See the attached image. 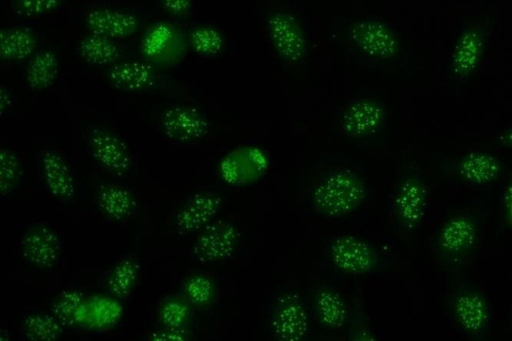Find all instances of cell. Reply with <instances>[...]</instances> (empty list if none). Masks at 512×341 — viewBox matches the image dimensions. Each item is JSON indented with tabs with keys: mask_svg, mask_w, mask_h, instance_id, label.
Instances as JSON below:
<instances>
[{
	"mask_svg": "<svg viewBox=\"0 0 512 341\" xmlns=\"http://www.w3.org/2000/svg\"><path fill=\"white\" fill-rule=\"evenodd\" d=\"M366 198L363 179L349 169L327 173L312 188L309 204L318 215L339 218L356 211Z\"/></svg>",
	"mask_w": 512,
	"mask_h": 341,
	"instance_id": "1",
	"label": "cell"
},
{
	"mask_svg": "<svg viewBox=\"0 0 512 341\" xmlns=\"http://www.w3.org/2000/svg\"><path fill=\"white\" fill-rule=\"evenodd\" d=\"M480 239L478 220L470 213H455L439 227L435 237V253L448 272L465 269L475 255Z\"/></svg>",
	"mask_w": 512,
	"mask_h": 341,
	"instance_id": "2",
	"label": "cell"
},
{
	"mask_svg": "<svg viewBox=\"0 0 512 341\" xmlns=\"http://www.w3.org/2000/svg\"><path fill=\"white\" fill-rule=\"evenodd\" d=\"M448 311L465 338L473 341L486 339L493 310L489 299L480 289L468 283L456 284L448 296Z\"/></svg>",
	"mask_w": 512,
	"mask_h": 341,
	"instance_id": "3",
	"label": "cell"
},
{
	"mask_svg": "<svg viewBox=\"0 0 512 341\" xmlns=\"http://www.w3.org/2000/svg\"><path fill=\"white\" fill-rule=\"evenodd\" d=\"M489 28L487 19L473 18L460 29L448 64L451 79L468 80L477 72L487 49Z\"/></svg>",
	"mask_w": 512,
	"mask_h": 341,
	"instance_id": "4",
	"label": "cell"
},
{
	"mask_svg": "<svg viewBox=\"0 0 512 341\" xmlns=\"http://www.w3.org/2000/svg\"><path fill=\"white\" fill-rule=\"evenodd\" d=\"M428 210V188L416 172L403 175L391 198V216L397 229L411 234L419 229Z\"/></svg>",
	"mask_w": 512,
	"mask_h": 341,
	"instance_id": "5",
	"label": "cell"
},
{
	"mask_svg": "<svg viewBox=\"0 0 512 341\" xmlns=\"http://www.w3.org/2000/svg\"><path fill=\"white\" fill-rule=\"evenodd\" d=\"M441 167L447 176L476 187L493 184L505 170L498 156L483 150H470L446 158Z\"/></svg>",
	"mask_w": 512,
	"mask_h": 341,
	"instance_id": "6",
	"label": "cell"
},
{
	"mask_svg": "<svg viewBox=\"0 0 512 341\" xmlns=\"http://www.w3.org/2000/svg\"><path fill=\"white\" fill-rule=\"evenodd\" d=\"M188 43L175 25L157 22L145 32L140 50L146 62L154 67H171L182 61L187 53Z\"/></svg>",
	"mask_w": 512,
	"mask_h": 341,
	"instance_id": "7",
	"label": "cell"
},
{
	"mask_svg": "<svg viewBox=\"0 0 512 341\" xmlns=\"http://www.w3.org/2000/svg\"><path fill=\"white\" fill-rule=\"evenodd\" d=\"M274 339L301 341L309 333V316L301 297L293 291H283L275 298L269 319Z\"/></svg>",
	"mask_w": 512,
	"mask_h": 341,
	"instance_id": "8",
	"label": "cell"
},
{
	"mask_svg": "<svg viewBox=\"0 0 512 341\" xmlns=\"http://www.w3.org/2000/svg\"><path fill=\"white\" fill-rule=\"evenodd\" d=\"M239 232L229 221L218 220L206 225L193 247L194 257L202 263L229 260L237 250Z\"/></svg>",
	"mask_w": 512,
	"mask_h": 341,
	"instance_id": "9",
	"label": "cell"
},
{
	"mask_svg": "<svg viewBox=\"0 0 512 341\" xmlns=\"http://www.w3.org/2000/svg\"><path fill=\"white\" fill-rule=\"evenodd\" d=\"M328 257L339 271L350 275H363L374 270L377 255L366 241L351 235L338 236L328 248Z\"/></svg>",
	"mask_w": 512,
	"mask_h": 341,
	"instance_id": "10",
	"label": "cell"
},
{
	"mask_svg": "<svg viewBox=\"0 0 512 341\" xmlns=\"http://www.w3.org/2000/svg\"><path fill=\"white\" fill-rule=\"evenodd\" d=\"M272 45L285 61L297 63L306 52V38L298 20L289 12L275 11L266 21Z\"/></svg>",
	"mask_w": 512,
	"mask_h": 341,
	"instance_id": "11",
	"label": "cell"
},
{
	"mask_svg": "<svg viewBox=\"0 0 512 341\" xmlns=\"http://www.w3.org/2000/svg\"><path fill=\"white\" fill-rule=\"evenodd\" d=\"M348 33L354 45L370 57L389 59L399 52L396 33L379 20L364 19L354 22Z\"/></svg>",
	"mask_w": 512,
	"mask_h": 341,
	"instance_id": "12",
	"label": "cell"
},
{
	"mask_svg": "<svg viewBox=\"0 0 512 341\" xmlns=\"http://www.w3.org/2000/svg\"><path fill=\"white\" fill-rule=\"evenodd\" d=\"M384 116L381 102L373 98H358L350 101L344 108L340 126L348 137L361 139L377 133Z\"/></svg>",
	"mask_w": 512,
	"mask_h": 341,
	"instance_id": "13",
	"label": "cell"
},
{
	"mask_svg": "<svg viewBox=\"0 0 512 341\" xmlns=\"http://www.w3.org/2000/svg\"><path fill=\"white\" fill-rule=\"evenodd\" d=\"M91 152L97 162L116 176L126 175L131 167L127 145L111 131L95 127L89 134Z\"/></svg>",
	"mask_w": 512,
	"mask_h": 341,
	"instance_id": "14",
	"label": "cell"
},
{
	"mask_svg": "<svg viewBox=\"0 0 512 341\" xmlns=\"http://www.w3.org/2000/svg\"><path fill=\"white\" fill-rule=\"evenodd\" d=\"M85 24L91 33L113 40L132 36L140 26L138 17L133 13L108 7L89 10Z\"/></svg>",
	"mask_w": 512,
	"mask_h": 341,
	"instance_id": "15",
	"label": "cell"
},
{
	"mask_svg": "<svg viewBox=\"0 0 512 341\" xmlns=\"http://www.w3.org/2000/svg\"><path fill=\"white\" fill-rule=\"evenodd\" d=\"M161 125L167 137L182 143L200 139L208 126L201 111L181 105L168 108L162 116Z\"/></svg>",
	"mask_w": 512,
	"mask_h": 341,
	"instance_id": "16",
	"label": "cell"
},
{
	"mask_svg": "<svg viewBox=\"0 0 512 341\" xmlns=\"http://www.w3.org/2000/svg\"><path fill=\"white\" fill-rule=\"evenodd\" d=\"M106 77L113 87L128 92L151 90L159 81L155 67L141 61L116 62L109 67Z\"/></svg>",
	"mask_w": 512,
	"mask_h": 341,
	"instance_id": "17",
	"label": "cell"
},
{
	"mask_svg": "<svg viewBox=\"0 0 512 341\" xmlns=\"http://www.w3.org/2000/svg\"><path fill=\"white\" fill-rule=\"evenodd\" d=\"M223 198L215 192H200L193 195L176 217L180 233H190L211 223L219 212Z\"/></svg>",
	"mask_w": 512,
	"mask_h": 341,
	"instance_id": "18",
	"label": "cell"
},
{
	"mask_svg": "<svg viewBox=\"0 0 512 341\" xmlns=\"http://www.w3.org/2000/svg\"><path fill=\"white\" fill-rule=\"evenodd\" d=\"M21 246L24 257L38 267H52L59 258V239L44 225H37L28 230L22 238Z\"/></svg>",
	"mask_w": 512,
	"mask_h": 341,
	"instance_id": "19",
	"label": "cell"
},
{
	"mask_svg": "<svg viewBox=\"0 0 512 341\" xmlns=\"http://www.w3.org/2000/svg\"><path fill=\"white\" fill-rule=\"evenodd\" d=\"M265 159L261 151L252 148L235 150L220 164V173L232 184L246 183L258 176L264 169Z\"/></svg>",
	"mask_w": 512,
	"mask_h": 341,
	"instance_id": "20",
	"label": "cell"
},
{
	"mask_svg": "<svg viewBox=\"0 0 512 341\" xmlns=\"http://www.w3.org/2000/svg\"><path fill=\"white\" fill-rule=\"evenodd\" d=\"M40 164L50 193L60 200L70 199L74 195L75 184L65 159L58 152L47 149L41 154Z\"/></svg>",
	"mask_w": 512,
	"mask_h": 341,
	"instance_id": "21",
	"label": "cell"
},
{
	"mask_svg": "<svg viewBox=\"0 0 512 341\" xmlns=\"http://www.w3.org/2000/svg\"><path fill=\"white\" fill-rule=\"evenodd\" d=\"M314 310L319 323L330 330L342 328L348 317V308L343 297L329 287L317 290L314 296Z\"/></svg>",
	"mask_w": 512,
	"mask_h": 341,
	"instance_id": "22",
	"label": "cell"
},
{
	"mask_svg": "<svg viewBox=\"0 0 512 341\" xmlns=\"http://www.w3.org/2000/svg\"><path fill=\"white\" fill-rule=\"evenodd\" d=\"M37 47L35 32L25 26H11L0 33V55L4 61H19L32 55Z\"/></svg>",
	"mask_w": 512,
	"mask_h": 341,
	"instance_id": "23",
	"label": "cell"
},
{
	"mask_svg": "<svg viewBox=\"0 0 512 341\" xmlns=\"http://www.w3.org/2000/svg\"><path fill=\"white\" fill-rule=\"evenodd\" d=\"M59 60L54 51L43 49L35 53L26 68V82L33 91H43L56 80Z\"/></svg>",
	"mask_w": 512,
	"mask_h": 341,
	"instance_id": "24",
	"label": "cell"
},
{
	"mask_svg": "<svg viewBox=\"0 0 512 341\" xmlns=\"http://www.w3.org/2000/svg\"><path fill=\"white\" fill-rule=\"evenodd\" d=\"M99 206L110 218L122 220L135 210L136 203L132 194L115 184H103L98 190Z\"/></svg>",
	"mask_w": 512,
	"mask_h": 341,
	"instance_id": "25",
	"label": "cell"
},
{
	"mask_svg": "<svg viewBox=\"0 0 512 341\" xmlns=\"http://www.w3.org/2000/svg\"><path fill=\"white\" fill-rule=\"evenodd\" d=\"M79 53L88 63L97 66L112 65L118 62L120 48L113 39L91 33L79 43Z\"/></svg>",
	"mask_w": 512,
	"mask_h": 341,
	"instance_id": "26",
	"label": "cell"
},
{
	"mask_svg": "<svg viewBox=\"0 0 512 341\" xmlns=\"http://www.w3.org/2000/svg\"><path fill=\"white\" fill-rule=\"evenodd\" d=\"M140 271L139 263L133 258L120 261L108 278V288L115 296L126 297L136 283Z\"/></svg>",
	"mask_w": 512,
	"mask_h": 341,
	"instance_id": "27",
	"label": "cell"
},
{
	"mask_svg": "<svg viewBox=\"0 0 512 341\" xmlns=\"http://www.w3.org/2000/svg\"><path fill=\"white\" fill-rule=\"evenodd\" d=\"M192 49L202 55H216L224 47V38L219 30L209 25L194 27L189 33Z\"/></svg>",
	"mask_w": 512,
	"mask_h": 341,
	"instance_id": "28",
	"label": "cell"
},
{
	"mask_svg": "<svg viewBox=\"0 0 512 341\" xmlns=\"http://www.w3.org/2000/svg\"><path fill=\"white\" fill-rule=\"evenodd\" d=\"M59 321L46 314L34 313L24 321L25 335L31 340L51 341L60 334Z\"/></svg>",
	"mask_w": 512,
	"mask_h": 341,
	"instance_id": "29",
	"label": "cell"
},
{
	"mask_svg": "<svg viewBox=\"0 0 512 341\" xmlns=\"http://www.w3.org/2000/svg\"><path fill=\"white\" fill-rule=\"evenodd\" d=\"M21 164L18 156L10 149L0 150V187L3 195L9 194L18 184Z\"/></svg>",
	"mask_w": 512,
	"mask_h": 341,
	"instance_id": "30",
	"label": "cell"
},
{
	"mask_svg": "<svg viewBox=\"0 0 512 341\" xmlns=\"http://www.w3.org/2000/svg\"><path fill=\"white\" fill-rule=\"evenodd\" d=\"M83 304L81 293L75 290L62 292L53 304L56 319L63 325L73 324Z\"/></svg>",
	"mask_w": 512,
	"mask_h": 341,
	"instance_id": "31",
	"label": "cell"
},
{
	"mask_svg": "<svg viewBox=\"0 0 512 341\" xmlns=\"http://www.w3.org/2000/svg\"><path fill=\"white\" fill-rule=\"evenodd\" d=\"M184 292L192 303L204 306L214 298L215 286L210 278L204 275H194L186 281Z\"/></svg>",
	"mask_w": 512,
	"mask_h": 341,
	"instance_id": "32",
	"label": "cell"
},
{
	"mask_svg": "<svg viewBox=\"0 0 512 341\" xmlns=\"http://www.w3.org/2000/svg\"><path fill=\"white\" fill-rule=\"evenodd\" d=\"M65 0H12L14 14L23 18H34L56 10Z\"/></svg>",
	"mask_w": 512,
	"mask_h": 341,
	"instance_id": "33",
	"label": "cell"
},
{
	"mask_svg": "<svg viewBox=\"0 0 512 341\" xmlns=\"http://www.w3.org/2000/svg\"><path fill=\"white\" fill-rule=\"evenodd\" d=\"M188 316V307L179 301H169L159 311V320L165 327L181 328Z\"/></svg>",
	"mask_w": 512,
	"mask_h": 341,
	"instance_id": "34",
	"label": "cell"
},
{
	"mask_svg": "<svg viewBox=\"0 0 512 341\" xmlns=\"http://www.w3.org/2000/svg\"><path fill=\"white\" fill-rule=\"evenodd\" d=\"M163 7L172 16L186 15L192 5V0H162Z\"/></svg>",
	"mask_w": 512,
	"mask_h": 341,
	"instance_id": "35",
	"label": "cell"
},
{
	"mask_svg": "<svg viewBox=\"0 0 512 341\" xmlns=\"http://www.w3.org/2000/svg\"><path fill=\"white\" fill-rule=\"evenodd\" d=\"M185 333L181 328L165 327L150 335L152 340H184Z\"/></svg>",
	"mask_w": 512,
	"mask_h": 341,
	"instance_id": "36",
	"label": "cell"
},
{
	"mask_svg": "<svg viewBox=\"0 0 512 341\" xmlns=\"http://www.w3.org/2000/svg\"><path fill=\"white\" fill-rule=\"evenodd\" d=\"M494 143L503 149H512V125L503 129L495 138Z\"/></svg>",
	"mask_w": 512,
	"mask_h": 341,
	"instance_id": "37",
	"label": "cell"
},
{
	"mask_svg": "<svg viewBox=\"0 0 512 341\" xmlns=\"http://www.w3.org/2000/svg\"><path fill=\"white\" fill-rule=\"evenodd\" d=\"M502 205L506 216L512 222V177L506 184L502 194Z\"/></svg>",
	"mask_w": 512,
	"mask_h": 341,
	"instance_id": "38",
	"label": "cell"
},
{
	"mask_svg": "<svg viewBox=\"0 0 512 341\" xmlns=\"http://www.w3.org/2000/svg\"><path fill=\"white\" fill-rule=\"evenodd\" d=\"M11 107H12V96L6 87L1 86L0 87L1 116L3 117L4 115H6L10 111Z\"/></svg>",
	"mask_w": 512,
	"mask_h": 341,
	"instance_id": "39",
	"label": "cell"
},
{
	"mask_svg": "<svg viewBox=\"0 0 512 341\" xmlns=\"http://www.w3.org/2000/svg\"><path fill=\"white\" fill-rule=\"evenodd\" d=\"M352 336H355V337H352V339L356 340V338L358 336H362L361 337V340H374L375 338L373 337L372 334L368 333V332H363V331H358L356 332L354 335Z\"/></svg>",
	"mask_w": 512,
	"mask_h": 341,
	"instance_id": "40",
	"label": "cell"
},
{
	"mask_svg": "<svg viewBox=\"0 0 512 341\" xmlns=\"http://www.w3.org/2000/svg\"><path fill=\"white\" fill-rule=\"evenodd\" d=\"M509 322H510V326L512 327V305H511V311H510V315H509Z\"/></svg>",
	"mask_w": 512,
	"mask_h": 341,
	"instance_id": "41",
	"label": "cell"
}]
</instances>
